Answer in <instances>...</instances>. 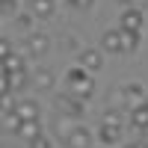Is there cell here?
<instances>
[{
    "label": "cell",
    "mask_w": 148,
    "mask_h": 148,
    "mask_svg": "<svg viewBox=\"0 0 148 148\" xmlns=\"http://www.w3.org/2000/svg\"><path fill=\"white\" fill-rule=\"evenodd\" d=\"M24 68V59L15 53V56H9V59H3V71H21Z\"/></svg>",
    "instance_id": "22"
},
{
    "label": "cell",
    "mask_w": 148,
    "mask_h": 148,
    "mask_svg": "<svg viewBox=\"0 0 148 148\" xmlns=\"http://www.w3.org/2000/svg\"><path fill=\"white\" fill-rule=\"evenodd\" d=\"M24 51H27V56H33V59H42L47 51H51V39H47L45 33H30L27 36V42H24Z\"/></svg>",
    "instance_id": "4"
},
{
    "label": "cell",
    "mask_w": 148,
    "mask_h": 148,
    "mask_svg": "<svg viewBox=\"0 0 148 148\" xmlns=\"http://www.w3.org/2000/svg\"><path fill=\"white\" fill-rule=\"evenodd\" d=\"M0 51H3V59L15 56V53H12V42H9V39H3V45H0Z\"/></svg>",
    "instance_id": "25"
},
{
    "label": "cell",
    "mask_w": 148,
    "mask_h": 148,
    "mask_svg": "<svg viewBox=\"0 0 148 148\" xmlns=\"http://www.w3.org/2000/svg\"><path fill=\"white\" fill-rule=\"evenodd\" d=\"M77 127H80V119L65 116V113H56V116H53V133H56V136L62 139V142H65V139H68Z\"/></svg>",
    "instance_id": "7"
},
{
    "label": "cell",
    "mask_w": 148,
    "mask_h": 148,
    "mask_svg": "<svg viewBox=\"0 0 148 148\" xmlns=\"http://www.w3.org/2000/svg\"><path fill=\"white\" fill-rule=\"evenodd\" d=\"M121 45H125V53H133L139 47V36L136 33H125L121 30Z\"/></svg>",
    "instance_id": "20"
},
{
    "label": "cell",
    "mask_w": 148,
    "mask_h": 148,
    "mask_svg": "<svg viewBox=\"0 0 148 148\" xmlns=\"http://www.w3.org/2000/svg\"><path fill=\"white\" fill-rule=\"evenodd\" d=\"M33 86H36V89H42V92L53 89V71H47V68H39V71L33 74Z\"/></svg>",
    "instance_id": "14"
},
{
    "label": "cell",
    "mask_w": 148,
    "mask_h": 148,
    "mask_svg": "<svg viewBox=\"0 0 148 148\" xmlns=\"http://www.w3.org/2000/svg\"><path fill=\"white\" fill-rule=\"evenodd\" d=\"M33 77L27 74V68H21V71H3V92H24L27 89V83Z\"/></svg>",
    "instance_id": "5"
},
{
    "label": "cell",
    "mask_w": 148,
    "mask_h": 148,
    "mask_svg": "<svg viewBox=\"0 0 148 148\" xmlns=\"http://www.w3.org/2000/svg\"><path fill=\"white\" fill-rule=\"evenodd\" d=\"M65 92L74 95V98H80V101H89V98L95 95V80H92V74L80 68V65H74L68 68L65 74Z\"/></svg>",
    "instance_id": "1"
},
{
    "label": "cell",
    "mask_w": 148,
    "mask_h": 148,
    "mask_svg": "<svg viewBox=\"0 0 148 148\" xmlns=\"http://www.w3.org/2000/svg\"><path fill=\"white\" fill-rule=\"evenodd\" d=\"M53 9H56V3H53V0H30V3H27V12H30L36 21L51 18V15H53Z\"/></svg>",
    "instance_id": "12"
},
{
    "label": "cell",
    "mask_w": 148,
    "mask_h": 148,
    "mask_svg": "<svg viewBox=\"0 0 148 148\" xmlns=\"http://www.w3.org/2000/svg\"><path fill=\"white\" fill-rule=\"evenodd\" d=\"M98 148H104V145H98Z\"/></svg>",
    "instance_id": "28"
},
{
    "label": "cell",
    "mask_w": 148,
    "mask_h": 148,
    "mask_svg": "<svg viewBox=\"0 0 148 148\" xmlns=\"http://www.w3.org/2000/svg\"><path fill=\"white\" fill-rule=\"evenodd\" d=\"M33 21H36V18L30 15V12H21V15L15 18V27H18L21 33H27V36H30V33H36V30H33Z\"/></svg>",
    "instance_id": "19"
},
{
    "label": "cell",
    "mask_w": 148,
    "mask_h": 148,
    "mask_svg": "<svg viewBox=\"0 0 148 148\" xmlns=\"http://www.w3.org/2000/svg\"><path fill=\"white\" fill-rule=\"evenodd\" d=\"M101 47H104L107 53H125V45H121V30H119V27H116V30H104Z\"/></svg>",
    "instance_id": "11"
},
{
    "label": "cell",
    "mask_w": 148,
    "mask_h": 148,
    "mask_svg": "<svg viewBox=\"0 0 148 148\" xmlns=\"http://www.w3.org/2000/svg\"><path fill=\"white\" fill-rule=\"evenodd\" d=\"M65 148H95V133H92L89 127L80 125V127L65 139Z\"/></svg>",
    "instance_id": "10"
},
{
    "label": "cell",
    "mask_w": 148,
    "mask_h": 148,
    "mask_svg": "<svg viewBox=\"0 0 148 148\" xmlns=\"http://www.w3.org/2000/svg\"><path fill=\"white\" fill-rule=\"evenodd\" d=\"M116 101L125 107V110H136V107H145L148 104V95L139 83H125L121 89L116 92Z\"/></svg>",
    "instance_id": "2"
},
{
    "label": "cell",
    "mask_w": 148,
    "mask_h": 148,
    "mask_svg": "<svg viewBox=\"0 0 148 148\" xmlns=\"http://www.w3.org/2000/svg\"><path fill=\"white\" fill-rule=\"evenodd\" d=\"M21 139H27V142H33V139H39L42 136V121H24L21 125V133H18Z\"/></svg>",
    "instance_id": "16"
},
{
    "label": "cell",
    "mask_w": 148,
    "mask_h": 148,
    "mask_svg": "<svg viewBox=\"0 0 148 148\" xmlns=\"http://www.w3.org/2000/svg\"><path fill=\"white\" fill-rule=\"evenodd\" d=\"M142 21H145V15H142V9H125L121 12V18H119V30H125V33H142Z\"/></svg>",
    "instance_id": "6"
},
{
    "label": "cell",
    "mask_w": 148,
    "mask_h": 148,
    "mask_svg": "<svg viewBox=\"0 0 148 148\" xmlns=\"http://www.w3.org/2000/svg\"><path fill=\"white\" fill-rule=\"evenodd\" d=\"M18 15H21V12H18V0H3V18L15 21Z\"/></svg>",
    "instance_id": "21"
},
{
    "label": "cell",
    "mask_w": 148,
    "mask_h": 148,
    "mask_svg": "<svg viewBox=\"0 0 148 148\" xmlns=\"http://www.w3.org/2000/svg\"><path fill=\"white\" fill-rule=\"evenodd\" d=\"M77 65H80V68H86L89 74H95V71H101L104 56H101V51H95V47H86V51H80V53H77Z\"/></svg>",
    "instance_id": "8"
},
{
    "label": "cell",
    "mask_w": 148,
    "mask_h": 148,
    "mask_svg": "<svg viewBox=\"0 0 148 148\" xmlns=\"http://www.w3.org/2000/svg\"><path fill=\"white\" fill-rule=\"evenodd\" d=\"M119 133H121V130H116V127H104V125H101V133H98V139H101V145H104V148H110V145H116V142H119Z\"/></svg>",
    "instance_id": "18"
},
{
    "label": "cell",
    "mask_w": 148,
    "mask_h": 148,
    "mask_svg": "<svg viewBox=\"0 0 148 148\" xmlns=\"http://www.w3.org/2000/svg\"><path fill=\"white\" fill-rule=\"evenodd\" d=\"M83 104H86V101H80V98H74V95H68V92H62V95L53 98L56 113H65V116H74V119H83V113H86Z\"/></svg>",
    "instance_id": "3"
},
{
    "label": "cell",
    "mask_w": 148,
    "mask_h": 148,
    "mask_svg": "<svg viewBox=\"0 0 148 148\" xmlns=\"http://www.w3.org/2000/svg\"><path fill=\"white\" fill-rule=\"evenodd\" d=\"M30 148H51V139H47L45 133H42L39 139H33V142H30Z\"/></svg>",
    "instance_id": "24"
},
{
    "label": "cell",
    "mask_w": 148,
    "mask_h": 148,
    "mask_svg": "<svg viewBox=\"0 0 148 148\" xmlns=\"http://www.w3.org/2000/svg\"><path fill=\"white\" fill-rule=\"evenodd\" d=\"M145 107H148V104H145Z\"/></svg>",
    "instance_id": "29"
},
{
    "label": "cell",
    "mask_w": 148,
    "mask_h": 148,
    "mask_svg": "<svg viewBox=\"0 0 148 148\" xmlns=\"http://www.w3.org/2000/svg\"><path fill=\"white\" fill-rule=\"evenodd\" d=\"M130 127L136 133H142V136H148V107L130 110Z\"/></svg>",
    "instance_id": "13"
},
{
    "label": "cell",
    "mask_w": 148,
    "mask_h": 148,
    "mask_svg": "<svg viewBox=\"0 0 148 148\" xmlns=\"http://www.w3.org/2000/svg\"><path fill=\"white\" fill-rule=\"evenodd\" d=\"M121 148H148L145 142H130V145H121Z\"/></svg>",
    "instance_id": "27"
},
{
    "label": "cell",
    "mask_w": 148,
    "mask_h": 148,
    "mask_svg": "<svg viewBox=\"0 0 148 148\" xmlns=\"http://www.w3.org/2000/svg\"><path fill=\"white\" fill-rule=\"evenodd\" d=\"M15 113L24 121H42V107H39V101H33V98H21L15 104Z\"/></svg>",
    "instance_id": "9"
},
{
    "label": "cell",
    "mask_w": 148,
    "mask_h": 148,
    "mask_svg": "<svg viewBox=\"0 0 148 148\" xmlns=\"http://www.w3.org/2000/svg\"><path fill=\"white\" fill-rule=\"evenodd\" d=\"M65 3H68L71 9H80V12H83V9H92L95 0H65Z\"/></svg>",
    "instance_id": "23"
},
{
    "label": "cell",
    "mask_w": 148,
    "mask_h": 148,
    "mask_svg": "<svg viewBox=\"0 0 148 148\" xmlns=\"http://www.w3.org/2000/svg\"><path fill=\"white\" fill-rule=\"evenodd\" d=\"M101 125H104V127H116V130H121V127H125V119H121V113L113 107V110H107V113H104Z\"/></svg>",
    "instance_id": "17"
},
{
    "label": "cell",
    "mask_w": 148,
    "mask_h": 148,
    "mask_svg": "<svg viewBox=\"0 0 148 148\" xmlns=\"http://www.w3.org/2000/svg\"><path fill=\"white\" fill-rule=\"evenodd\" d=\"M21 125H24V119L15 113V110H12V113H3V130L9 133V136L12 133H21Z\"/></svg>",
    "instance_id": "15"
},
{
    "label": "cell",
    "mask_w": 148,
    "mask_h": 148,
    "mask_svg": "<svg viewBox=\"0 0 148 148\" xmlns=\"http://www.w3.org/2000/svg\"><path fill=\"white\" fill-rule=\"evenodd\" d=\"M121 3H125L127 9H130V6H133V9H142V6L148 3V0H121Z\"/></svg>",
    "instance_id": "26"
}]
</instances>
